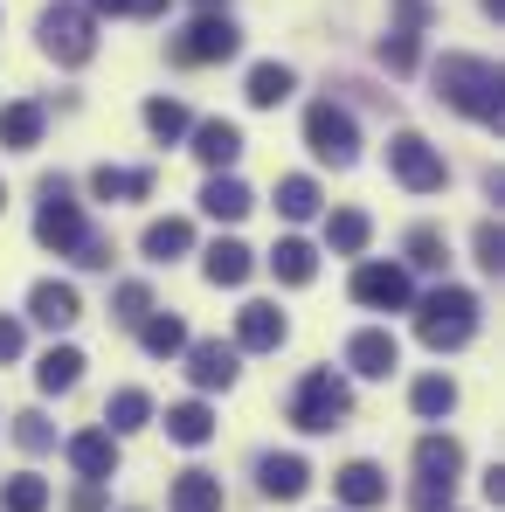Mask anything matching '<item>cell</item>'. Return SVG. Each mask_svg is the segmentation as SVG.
Instances as JSON below:
<instances>
[{"mask_svg": "<svg viewBox=\"0 0 505 512\" xmlns=\"http://www.w3.org/2000/svg\"><path fill=\"white\" fill-rule=\"evenodd\" d=\"M436 97L450 111H464L471 125H492V132H499V118H505L499 63H485V56H443L436 63Z\"/></svg>", "mask_w": 505, "mask_h": 512, "instance_id": "1", "label": "cell"}, {"mask_svg": "<svg viewBox=\"0 0 505 512\" xmlns=\"http://www.w3.org/2000/svg\"><path fill=\"white\" fill-rule=\"evenodd\" d=\"M471 333H478V291L436 284L416 305V340L429 346V353H457V346H471Z\"/></svg>", "mask_w": 505, "mask_h": 512, "instance_id": "2", "label": "cell"}, {"mask_svg": "<svg viewBox=\"0 0 505 512\" xmlns=\"http://www.w3.org/2000/svg\"><path fill=\"white\" fill-rule=\"evenodd\" d=\"M353 416V381L333 374V367H312L298 388H291V423L305 429V436H326Z\"/></svg>", "mask_w": 505, "mask_h": 512, "instance_id": "3", "label": "cell"}, {"mask_svg": "<svg viewBox=\"0 0 505 512\" xmlns=\"http://www.w3.org/2000/svg\"><path fill=\"white\" fill-rule=\"evenodd\" d=\"M457 478H464V443H457V436H422V443H416V492H409V506H416V512H450Z\"/></svg>", "mask_w": 505, "mask_h": 512, "instance_id": "4", "label": "cell"}, {"mask_svg": "<svg viewBox=\"0 0 505 512\" xmlns=\"http://www.w3.org/2000/svg\"><path fill=\"white\" fill-rule=\"evenodd\" d=\"M84 236H90V222H84V208H77V194H70V180L49 173L42 180V208H35V243L56 256H77Z\"/></svg>", "mask_w": 505, "mask_h": 512, "instance_id": "5", "label": "cell"}, {"mask_svg": "<svg viewBox=\"0 0 505 512\" xmlns=\"http://www.w3.org/2000/svg\"><path fill=\"white\" fill-rule=\"evenodd\" d=\"M305 146H312L319 167H353V160H360V125H353V111L333 104V97H319V104L305 111Z\"/></svg>", "mask_w": 505, "mask_h": 512, "instance_id": "6", "label": "cell"}, {"mask_svg": "<svg viewBox=\"0 0 505 512\" xmlns=\"http://www.w3.org/2000/svg\"><path fill=\"white\" fill-rule=\"evenodd\" d=\"M42 49L63 63V70H84L90 56H97V14H84V7H49L42 14Z\"/></svg>", "mask_w": 505, "mask_h": 512, "instance_id": "7", "label": "cell"}, {"mask_svg": "<svg viewBox=\"0 0 505 512\" xmlns=\"http://www.w3.org/2000/svg\"><path fill=\"white\" fill-rule=\"evenodd\" d=\"M388 173H395L409 194H443V187H450L443 153H436L422 132H395V139H388Z\"/></svg>", "mask_w": 505, "mask_h": 512, "instance_id": "8", "label": "cell"}, {"mask_svg": "<svg viewBox=\"0 0 505 512\" xmlns=\"http://www.w3.org/2000/svg\"><path fill=\"white\" fill-rule=\"evenodd\" d=\"M243 49V28L229 14H194L180 35H173V63H229Z\"/></svg>", "mask_w": 505, "mask_h": 512, "instance_id": "9", "label": "cell"}, {"mask_svg": "<svg viewBox=\"0 0 505 512\" xmlns=\"http://www.w3.org/2000/svg\"><path fill=\"white\" fill-rule=\"evenodd\" d=\"M353 305H367V312H409L416 305L409 263H360L353 270Z\"/></svg>", "mask_w": 505, "mask_h": 512, "instance_id": "10", "label": "cell"}, {"mask_svg": "<svg viewBox=\"0 0 505 512\" xmlns=\"http://www.w3.org/2000/svg\"><path fill=\"white\" fill-rule=\"evenodd\" d=\"M28 319H35V326H49V333H70V326L84 319L77 284H70V277H42V284L28 291Z\"/></svg>", "mask_w": 505, "mask_h": 512, "instance_id": "11", "label": "cell"}, {"mask_svg": "<svg viewBox=\"0 0 505 512\" xmlns=\"http://www.w3.org/2000/svg\"><path fill=\"white\" fill-rule=\"evenodd\" d=\"M346 367H353L360 381H388V374L402 367V346H395L388 326H360V333L346 340Z\"/></svg>", "mask_w": 505, "mask_h": 512, "instance_id": "12", "label": "cell"}, {"mask_svg": "<svg viewBox=\"0 0 505 512\" xmlns=\"http://www.w3.org/2000/svg\"><path fill=\"white\" fill-rule=\"evenodd\" d=\"M243 353L236 346H222V340H187V381L201 388V395H215V388H236V367Z\"/></svg>", "mask_w": 505, "mask_h": 512, "instance_id": "13", "label": "cell"}, {"mask_svg": "<svg viewBox=\"0 0 505 512\" xmlns=\"http://www.w3.org/2000/svg\"><path fill=\"white\" fill-rule=\"evenodd\" d=\"M284 340H291V319H284L277 305L250 298V305L236 312V353H277Z\"/></svg>", "mask_w": 505, "mask_h": 512, "instance_id": "14", "label": "cell"}, {"mask_svg": "<svg viewBox=\"0 0 505 512\" xmlns=\"http://www.w3.org/2000/svg\"><path fill=\"white\" fill-rule=\"evenodd\" d=\"M194 132V160L208 173H229L243 160V125H229V118H201V125H187Z\"/></svg>", "mask_w": 505, "mask_h": 512, "instance_id": "15", "label": "cell"}, {"mask_svg": "<svg viewBox=\"0 0 505 512\" xmlns=\"http://www.w3.org/2000/svg\"><path fill=\"white\" fill-rule=\"evenodd\" d=\"M42 125H49V111H42L35 97L0 104V146H7V153H35V146H42Z\"/></svg>", "mask_w": 505, "mask_h": 512, "instance_id": "16", "label": "cell"}, {"mask_svg": "<svg viewBox=\"0 0 505 512\" xmlns=\"http://www.w3.org/2000/svg\"><path fill=\"white\" fill-rule=\"evenodd\" d=\"M70 464L84 471V485H104L118 471V436L111 429H77L70 436Z\"/></svg>", "mask_w": 505, "mask_h": 512, "instance_id": "17", "label": "cell"}, {"mask_svg": "<svg viewBox=\"0 0 505 512\" xmlns=\"http://www.w3.org/2000/svg\"><path fill=\"white\" fill-rule=\"evenodd\" d=\"M256 485H263V499H305V485H312V464H305L298 450H284V457H263V464H256Z\"/></svg>", "mask_w": 505, "mask_h": 512, "instance_id": "18", "label": "cell"}, {"mask_svg": "<svg viewBox=\"0 0 505 512\" xmlns=\"http://www.w3.org/2000/svg\"><path fill=\"white\" fill-rule=\"evenodd\" d=\"M139 250H146V263H180V256L194 250V222H187V215H160V222H146Z\"/></svg>", "mask_w": 505, "mask_h": 512, "instance_id": "19", "label": "cell"}, {"mask_svg": "<svg viewBox=\"0 0 505 512\" xmlns=\"http://www.w3.org/2000/svg\"><path fill=\"white\" fill-rule=\"evenodd\" d=\"M201 270H208V284L215 291H236V284H250L256 256L236 243V236H222V243H208V256H201Z\"/></svg>", "mask_w": 505, "mask_h": 512, "instance_id": "20", "label": "cell"}, {"mask_svg": "<svg viewBox=\"0 0 505 512\" xmlns=\"http://www.w3.org/2000/svg\"><path fill=\"white\" fill-rule=\"evenodd\" d=\"M256 208V194L236 180V173H208V187H201V215H215V222H243Z\"/></svg>", "mask_w": 505, "mask_h": 512, "instance_id": "21", "label": "cell"}, {"mask_svg": "<svg viewBox=\"0 0 505 512\" xmlns=\"http://www.w3.org/2000/svg\"><path fill=\"white\" fill-rule=\"evenodd\" d=\"M333 492H339V506H353V512L388 506V478H381V464H346V471L333 478Z\"/></svg>", "mask_w": 505, "mask_h": 512, "instance_id": "22", "label": "cell"}, {"mask_svg": "<svg viewBox=\"0 0 505 512\" xmlns=\"http://www.w3.org/2000/svg\"><path fill=\"white\" fill-rule=\"evenodd\" d=\"M90 194L111 201V208H118V201H146V194H153V167H97L90 173Z\"/></svg>", "mask_w": 505, "mask_h": 512, "instance_id": "23", "label": "cell"}, {"mask_svg": "<svg viewBox=\"0 0 505 512\" xmlns=\"http://www.w3.org/2000/svg\"><path fill=\"white\" fill-rule=\"evenodd\" d=\"M77 381H84V353H77V346H49V353L35 360V388H42V395H70Z\"/></svg>", "mask_w": 505, "mask_h": 512, "instance_id": "24", "label": "cell"}, {"mask_svg": "<svg viewBox=\"0 0 505 512\" xmlns=\"http://www.w3.org/2000/svg\"><path fill=\"white\" fill-rule=\"evenodd\" d=\"M153 423V395L146 388H118L111 402H104V429L111 436H132V429H146Z\"/></svg>", "mask_w": 505, "mask_h": 512, "instance_id": "25", "label": "cell"}, {"mask_svg": "<svg viewBox=\"0 0 505 512\" xmlns=\"http://www.w3.org/2000/svg\"><path fill=\"white\" fill-rule=\"evenodd\" d=\"M270 270H277V284H312V277H319V250H312L305 236H284V243L270 250Z\"/></svg>", "mask_w": 505, "mask_h": 512, "instance_id": "26", "label": "cell"}, {"mask_svg": "<svg viewBox=\"0 0 505 512\" xmlns=\"http://www.w3.org/2000/svg\"><path fill=\"white\" fill-rule=\"evenodd\" d=\"M173 512H222V478L215 471H180L173 478Z\"/></svg>", "mask_w": 505, "mask_h": 512, "instance_id": "27", "label": "cell"}, {"mask_svg": "<svg viewBox=\"0 0 505 512\" xmlns=\"http://www.w3.org/2000/svg\"><path fill=\"white\" fill-rule=\"evenodd\" d=\"M167 436L187 443V450H201V443L215 436V409H208V402H173L167 409Z\"/></svg>", "mask_w": 505, "mask_h": 512, "instance_id": "28", "label": "cell"}, {"mask_svg": "<svg viewBox=\"0 0 505 512\" xmlns=\"http://www.w3.org/2000/svg\"><path fill=\"white\" fill-rule=\"evenodd\" d=\"M291 90H298V77H291L284 63H256V70H250V84H243V97H250L256 111H277V104H284Z\"/></svg>", "mask_w": 505, "mask_h": 512, "instance_id": "29", "label": "cell"}, {"mask_svg": "<svg viewBox=\"0 0 505 512\" xmlns=\"http://www.w3.org/2000/svg\"><path fill=\"white\" fill-rule=\"evenodd\" d=\"M139 346H146L153 360H173V353H187V326H180L173 312H146V319H139Z\"/></svg>", "mask_w": 505, "mask_h": 512, "instance_id": "30", "label": "cell"}, {"mask_svg": "<svg viewBox=\"0 0 505 512\" xmlns=\"http://www.w3.org/2000/svg\"><path fill=\"white\" fill-rule=\"evenodd\" d=\"M319 201H326L319 180H305V173H284V180H277V215H284V222H312Z\"/></svg>", "mask_w": 505, "mask_h": 512, "instance_id": "31", "label": "cell"}, {"mask_svg": "<svg viewBox=\"0 0 505 512\" xmlns=\"http://www.w3.org/2000/svg\"><path fill=\"white\" fill-rule=\"evenodd\" d=\"M409 409H416L422 423L450 416V409H457V381H450V374H422L416 388H409Z\"/></svg>", "mask_w": 505, "mask_h": 512, "instance_id": "32", "label": "cell"}, {"mask_svg": "<svg viewBox=\"0 0 505 512\" xmlns=\"http://www.w3.org/2000/svg\"><path fill=\"white\" fill-rule=\"evenodd\" d=\"M367 236H374V222H367L360 208L326 215V243H333V256H360V250H367Z\"/></svg>", "mask_w": 505, "mask_h": 512, "instance_id": "33", "label": "cell"}, {"mask_svg": "<svg viewBox=\"0 0 505 512\" xmlns=\"http://www.w3.org/2000/svg\"><path fill=\"white\" fill-rule=\"evenodd\" d=\"M187 125H194V118H187V104H180V97H146V132H153V139H187Z\"/></svg>", "mask_w": 505, "mask_h": 512, "instance_id": "34", "label": "cell"}, {"mask_svg": "<svg viewBox=\"0 0 505 512\" xmlns=\"http://www.w3.org/2000/svg\"><path fill=\"white\" fill-rule=\"evenodd\" d=\"M0 512H49V478H35V471L7 478L0 485Z\"/></svg>", "mask_w": 505, "mask_h": 512, "instance_id": "35", "label": "cell"}, {"mask_svg": "<svg viewBox=\"0 0 505 512\" xmlns=\"http://www.w3.org/2000/svg\"><path fill=\"white\" fill-rule=\"evenodd\" d=\"M416 63H422V42L409 28H388V35H381V70H388V77H416Z\"/></svg>", "mask_w": 505, "mask_h": 512, "instance_id": "36", "label": "cell"}, {"mask_svg": "<svg viewBox=\"0 0 505 512\" xmlns=\"http://www.w3.org/2000/svg\"><path fill=\"white\" fill-rule=\"evenodd\" d=\"M14 443H21L28 457H42V450H56V429H49V416L28 409V416H14Z\"/></svg>", "mask_w": 505, "mask_h": 512, "instance_id": "37", "label": "cell"}, {"mask_svg": "<svg viewBox=\"0 0 505 512\" xmlns=\"http://www.w3.org/2000/svg\"><path fill=\"white\" fill-rule=\"evenodd\" d=\"M409 263H416V270H443V263H450L443 236H436V229H409Z\"/></svg>", "mask_w": 505, "mask_h": 512, "instance_id": "38", "label": "cell"}, {"mask_svg": "<svg viewBox=\"0 0 505 512\" xmlns=\"http://www.w3.org/2000/svg\"><path fill=\"white\" fill-rule=\"evenodd\" d=\"M471 250H478V270H492V277H499V270H505V236H499V222H478Z\"/></svg>", "mask_w": 505, "mask_h": 512, "instance_id": "39", "label": "cell"}, {"mask_svg": "<svg viewBox=\"0 0 505 512\" xmlns=\"http://www.w3.org/2000/svg\"><path fill=\"white\" fill-rule=\"evenodd\" d=\"M111 305H118V319H125V326H139V319L153 312V291H146V284H118V291H111Z\"/></svg>", "mask_w": 505, "mask_h": 512, "instance_id": "40", "label": "cell"}, {"mask_svg": "<svg viewBox=\"0 0 505 512\" xmlns=\"http://www.w3.org/2000/svg\"><path fill=\"white\" fill-rule=\"evenodd\" d=\"M21 346H28L21 319H7V312H0V367H7V360H21Z\"/></svg>", "mask_w": 505, "mask_h": 512, "instance_id": "41", "label": "cell"}, {"mask_svg": "<svg viewBox=\"0 0 505 512\" xmlns=\"http://www.w3.org/2000/svg\"><path fill=\"white\" fill-rule=\"evenodd\" d=\"M429 14H436L429 0H395V21H402L409 35H422V28H429Z\"/></svg>", "mask_w": 505, "mask_h": 512, "instance_id": "42", "label": "cell"}, {"mask_svg": "<svg viewBox=\"0 0 505 512\" xmlns=\"http://www.w3.org/2000/svg\"><path fill=\"white\" fill-rule=\"evenodd\" d=\"M70 512H104V485H84V492L70 499Z\"/></svg>", "mask_w": 505, "mask_h": 512, "instance_id": "43", "label": "cell"}, {"mask_svg": "<svg viewBox=\"0 0 505 512\" xmlns=\"http://www.w3.org/2000/svg\"><path fill=\"white\" fill-rule=\"evenodd\" d=\"M84 14H132V0H90Z\"/></svg>", "mask_w": 505, "mask_h": 512, "instance_id": "44", "label": "cell"}, {"mask_svg": "<svg viewBox=\"0 0 505 512\" xmlns=\"http://www.w3.org/2000/svg\"><path fill=\"white\" fill-rule=\"evenodd\" d=\"M132 14H139V21H153V14H167V0H132Z\"/></svg>", "mask_w": 505, "mask_h": 512, "instance_id": "45", "label": "cell"}, {"mask_svg": "<svg viewBox=\"0 0 505 512\" xmlns=\"http://www.w3.org/2000/svg\"><path fill=\"white\" fill-rule=\"evenodd\" d=\"M485 14H492V21H505V0H485Z\"/></svg>", "mask_w": 505, "mask_h": 512, "instance_id": "46", "label": "cell"}, {"mask_svg": "<svg viewBox=\"0 0 505 512\" xmlns=\"http://www.w3.org/2000/svg\"><path fill=\"white\" fill-rule=\"evenodd\" d=\"M0 208H7V187H0Z\"/></svg>", "mask_w": 505, "mask_h": 512, "instance_id": "47", "label": "cell"}]
</instances>
